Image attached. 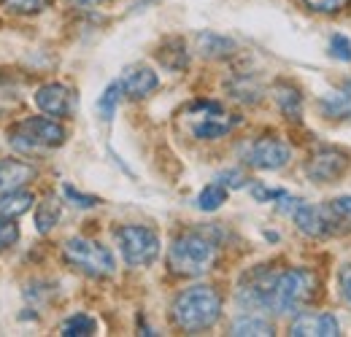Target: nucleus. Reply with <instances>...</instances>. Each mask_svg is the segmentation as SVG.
Returning <instances> with one entry per match:
<instances>
[{
    "label": "nucleus",
    "mask_w": 351,
    "mask_h": 337,
    "mask_svg": "<svg viewBox=\"0 0 351 337\" xmlns=\"http://www.w3.org/2000/svg\"><path fill=\"white\" fill-rule=\"evenodd\" d=\"M221 316V297L211 286H192L184 289L173 299V321L178 329L197 335L203 329H211Z\"/></svg>",
    "instance_id": "f257e3e1"
},
{
    "label": "nucleus",
    "mask_w": 351,
    "mask_h": 337,
    "mask_svg": "<svg viewBox=\"0 0 351 337\" xmlns=\"http://www.w3.org/2000/svg\"><path fill=\"white\" fill-rule=\"evenodd\" d=\"M217 262V243L206 238L203 232H186L178 235L168 251V264L176 275L184 278H197L208 273Z\"/></svg>",
    "instance_id": "f03ea898"
},
{
    "label": "nucleus",
    "mask_w": 351,
    "mask_h": 337,
    "mask_svg": "<svg viewBox=\"0 0 351 337\" xmlns=\"http://www.w3.org/2000/svg\"><path fill=\"white\" fill-rule=\"evenodd\" d=\"M65 127L49 116H30L8 132V143L16 151H41V149H57L65 143Z\"/></svg>",
    "instance_id": "7ed1b4c3"
},
{
    "label": "nucleus",
    "mask_w": 351,
    "mask_h": 337,
    "mask_svg": "<svg viewBox=\"0 0 351 337\" xmlns=\"http://www.w3.org/2000/svg\"><path fill=\"white\" fill-rule=\"evenodd\" d=\"M319 278L306 267H292L278 275L276 295H273V310L278 313H298L303 305H308L316 295Z\"/></svg>",
    "instance_id": "20e7f679"
},
{
    "label": "nucleus",
    "mask_w": 351,
    "mask_h": 337,
    "mask_svg": "<svg viewBox=\"0 0 351 337\" xmlns=\"http://www.w3.org/2000/svg\"><path fill=\"white\" fill-rule=\"evenodd\" d=\"M114 235H117L119 251L130 267H146L160 256V235L149 227L128 224V227H119Z\"/></svg>",
    "instance_id": "39448f33"
},
{
    "label": "nucleus",
    "mask_w": 351,
    "mask_h": 337,
    "mask_svg": "<svg viewBox=\"0 0 351 337\" xmlns=\"http://www.w3.org/2000/svg\"><path fill=\"white\" fill-rule=\"evenodd\" d=\"M65 259L76 270H82L84 275H92V278H106V275H114L117 270L111 251L87 238H71L65 243Z\"/></svg>",
    "instance_id": "423d86ee"
},
{
    "label": "nucleus",
    "mask_w": 351,
    "mask_h": 337,
    "mask_svg": "<svg viewBox=\"0 0 351 337\" xmlns=\"http://www.w3.org/2000/svg\"><path fill=\"white\" fill-rule=\"evenodd\" d=\"M189 129L200 140H217L238 125V116L227 114L219 103H195L189 108Z\"/></svg>",
    "instance_id": "0eeeda50"
},
{
    "label": "nucleus",
    "mask_w": 351,
    "mask_h": 337,
    "mask_svg": "<svg viewBox=\"0 0 351 337\" xmlns=\"http://www.w3.org/2000/svg\"><path fill=\"white\" fill-rule=\"evenodd\" d=\"M276 284H278V273L270 267H254L249 270L241 284H238V302L243 308H257V310H267L273 308V295H276Z\"/></svg>",
    "instance_id": "6e6552de"
},
{
    "label": "nucleus",
    "mask_w": 351,
    "mask_h": 337,
    "mask_svg": "<svg viewBox=\"0 0 351 337\" xmlns=\"http://www.w3.org/2000/svg\"><path fill=\"white\" fill-rule=\"evenodd\" d=\"M346 170H349V154L341 149H332V146L316 149L306 162V175L313 184H330V181L341 178Z\"/></svg>",
    "instance_id": "1a4fd4ad"
},
{
    "label": "nucleus",
    "mask_w": 351,
    "mask_h": 337,
    "mask_svg": "<svg viewBox=\"0 0 351 337\" xmlns=\"http://www.w3.org/2000/svg\"><path fill=\"white\" fill-rule=\"evenodd\" d=\"M289 157H292L289 146L284 140L273 138V135L257 138L246 149V165H252V168L257 170H281L289 162Z\"/></svg>",
    "instance_id": "9d476101"
},
{
    "label": "nucleus",
    "mask_w": 351,
    "mask_h": 337,
    "mask_svg": "<svg viewBox=\"0 0 351 337\" xmlns=\"http://www.w3.org/2000/svg\"><path fill=\"white\" fill-rule=\"evenodd\" d=\"M76 92L65 84H44L36 92V105L57 119H68L76 114Z\"/></svg>",
    "instance_id": "9b49d317"
},
{
    "label": "nucleus",
    "mask_w": 351,
    "mask_h": 337,
    "mask_svg": "<svg viewBox=\"0 0 351 337\" xmlns=\"http://www.w3.org/2000/svg\"><path fill=\"white\" fill-rule=\"evenodd\" d=\"M292 337H338L341 335V324L335 316L330 313H300L292 321Z\"/></svg>",
    "instance_id": "f8f14e48"
},
{
    "label": "nucleus",
    "mask_w": 351,
    "mask_h": 337,
    "mask_svg": "<svg viewBox=\"0 0 351 337\" xmlns=\"http://www.w3.org/2000/svg\"><path fill=\"white\" fill-rule=\"evenodd\" d=\"M36 178V168L22 160H0V195L22 189Z\"/></svg>",
    "instance_id": "ddd939ff"
},
{
    "label": "nucleus",
    "mask_w": 351,
    "mask_h": 337,
    "mask_svg": "<svg viewBox=\"0 0 351 337\" xmlns=\"http://www.w3.org/2000/svg\"><path fill=\"white\" fill-rule=\"evenodd\" d=\"M322 219L327 227V235H343L351 232V197H335L322 205Z\"/></svg>",
    "instance_id": "4468645a"
},
{
    "label": "nucleus",
    "mask_w": 351,
    "mask_h": 337,
    "mask_svg": "<svg viewBox=\"0 0 351 337\" xmlns=\"http://www.w3.org/2000/svg\"><path fill=\"white\" fill-rule=\"evenodd\" d=\"M119 84H122V89H125L128 97L141 100V97L152 95V92L160 86V79H157V73L149 71V68H130V71L119 79Z\"/></svg>",
    "instance_id": "2eb2a0df"
},
{
    "label": "nucleus",
    "mask_w": 351,
    "mask_h": 337,
    "mask_svg": "<svg viewBox=\"0 0 351 337\" xmlns=\"http://www.w3.org/2000/svg\"><path fill=\"white\" fill-rule=\"evenodd\" d=\"M319 108L327 119H351V79L335 92L324 95L319 100Z\"/></svg>",
    "instance_id": "dca6fc26"
},
{
    "label": "nucleus",
    "mask_w": 351,
    "mask_h": 337,
    "mask_svg": "<svg viewBox=\"0 0 351 337\" xmlns=\"http://www.w3.org/2000/svg\"><path fill=\"white\" fill-rule=\"evenodd\" d=\"M292 221L298 224V229L303 235H308V238H324L327 235V227H324V219H322V208H316V205L300 203L292 211Z\"/></svg>",
    "instance_id": "f3484780"
},
{
    "label": "nucleus",
    "mask_w": 351,
    "mask_h": 337,
    "mask_svg": "<svg viewBox=\"0 0 351 337\" xmlns=\"http://www.w3.org/2000/svg\"><path fill=\"white\" fill-rule=\"evenodd\" d=\"M33 203H36V197L25 189L5 192V195H0V219H16V216L30 211Z\"/></svg>",
    "instance_id": "a211bd4d"
},
{
    "label": "nucleus",
    "mask_w": 351,
    "mask_h": 337,
    "mask_svg": "<svg viewBox=\"0 0 351 337\" xmlns=\"http://www.w3.org/2000/svg\"><path fill=\"white\" fill-rule=\"evenodd\" d=\"M232 49H235V43L230 41V38H224V36H219V33L206 30V33H200V36H197V51H200L203 57H208V60L230 57V54H232Z\"/></svg>",
    "instance_id": "6ab92c4d"
},
{
    "label": "nucleus",
    "mask_w": 351,
    "mask_h": 337,
    "mask_svg": "<svg viewBox=\"0 0 351 337\" xmlns=\"http://www.w3.org/2000/svg\"><path fill=\"white\" fill-rule=\"evenodd\" d=\"M273 95H276V103H278V108H281V114L287 119H295L298 122L303 116V97H300V92L295 86L278 84L273 89Z\"/></svg>",
    "instance_id": "aec40b11"
},
{
    "label": "nucleus",
    "mask_w": 351,
    "mask_h": 337,
    "mask_svg": "<svg viewBox=\"0 0 351 337\" xmlns=\"http://www.w3.org/2000/svg\"><path fill=\"white\" fill-rule=\"evenodd\" d=\"M273 332H276L273 324L265 319H257V316H243V319L232 321V327H230L232 337H270Z\"/></svg>",
    "instance_id": "412c9836"
},
{
    "label": "nucleus",
    "mask_w": 351,
    "mask_h": 337,
    "mask_svg": "<svg viewBox=\"0 0 351 337\" xmlns=\"http://www.w3.org/2000/svg\"><path fill=\"white\" fill-rule=\"evenodd\" d=\"M60 213H62V203L54 195L44 197V203H38V208H36V229L44 232V235L51 232L60 221Z\"/></svg>",
    "instance_id": "4be33fe9"
},
{
    "label": "nucleus",
    "mask_w": 351,
    "mask_h": 337,
    "mask_svg": "<svg viewBox=\"0 0 351 337\" xmlns=\"http://www.w3.org/2000/svg\"><path fill=\"white\" fill-rule=\"evenodd\" d=\"M95 332H97V321L87 313H76V316L65 319L62 327H60V335L65 337H89Z\"/></svg>",
    "instance_id": "5701e85b"
},
{
    "label": "nucleus",
    "mask_w": 351,
    "mask_h": 337,
    "mask_svg": "<svg viewBox=\"0 0 351 337\" xmlns=\"http://www.w3.org/2000/svg\"><path fill=\"white\" fill-rule=\"evenodd\" d=\"M157 60L165 65V68H171V71H181V68H186V62H189V57H186V49H184V41H168L160 51H157Z\"/></svg>",
    "instance_id": "b1692460"
},
{
    "label": "nucleus",
    "mask_w": 351,
    "mask_h": 337,
    "mask_svg": "<svg viewBox=\"0 0 351 337\" xmlns=\"http://www.w3.org/2000/svg\"><path fill=\"white\" fill-rule=\"evenodd\" d=\"M224 203H227V186H224L221 181L208 184V186L197 195V208H200V211H206V213L219 211Z\"/></svg>",
    "instance_id": "393cba45"
},
{
    "label": "nucleus",
    "mask_w": 351,
    "mask_h": 337,
    "mask_svg": "<svg viewBox=\"0 0 351 337\" xmlns=\"http://www.w3.org/2000/svg\"><path fill=\"white\" fill-rule=\"evenodd\" d=\"M122 95H125V89H122L119 82H114V84L106 86V92H103V95H100V100H97V114L103 116V122H111V119H114V114H117V105H119Z\"/></svg>",
    "instance_id": "a878e982"
},
{
    "label": "nucleus",
    "mask_w": 351,
    "mask_h": 337,
    "mask_svg": "<svg viewBox=\"0 0 351 337\" xmlns=\"http://www.w3.org/2000/svg\"><path fill=\"white\" fill-rule=\"evenodd\" d=\"M227 86H230L232 97L241 100V103H257L260 100V86H257V82H252L249 76H238Z\"/></svg>",
    "instance_id": "bb28decb"
},
{
    "label": "nucleus",
    "mask_w": 351,
    "mask_h": 337,
    "mask_svg": "<svg viewBox=\"0 0 351 337\" xmlns=\"http://www.w3.org/2000/svg\"><path fill=\"white\" fill-rule=\"evenodd\" d=\"M8 11H14V14H25V16H30V14H41L46 5H49V0H0Z\"/></svg>",
    "instance_id": "cd10ccee"
},
{
    "label": "nucleus",
    "mask_w": 351,
    "mask_h": 337,
    "mask_svg": "<svg viewBox=\"0 0 351 337\" xmlns=\"http://www.w3.org/2000/svg\"><path fill=\"white\" fill-rule=\"evenodd\" d=\"M16 240H19V227L14 224V219H0V253L8 251Z\"/></svg>",
    "instance_id": "c85d7f7f"
},
{
    "label": "nucleus",
    "mask_w": 351,
    "mask_h": 337,
    "mask_svg": "<svg viewBox=\"0 0 351 337\" xmlns=\"http://www.w3.org/2000/svg\"><path fill=\"white\" fill-rule=\"evenodd\" d=\"M330 54L343 60V62H351V41L346 36H332L330 38Z\"/></svg>",
    "instance_id": "c756f323"
},
{
    "label": "nucleus",
    "mask_w": 351,
    "mask_h": 337,
    "mask_svg": "<svg viewBox=\"0 0 351 337\" xmlns=\"http://www.w3.org/2000/svg\"><path fill=\"white\" fill-rule=\"evenodd\" d=\"M62 192H65V197H68V200H73V205H76V208H95V205L100 203V200H97V197H92V195H82V192H76L71 184H65V186H62Z\"/></svg>",
    "instance_id": "7c9ffc66"
},
{
    "label": "nucleus",
    "mask_w": 351,
    "mask_h": 337,
    "mask_svg": "<svg viewBox=\"0 0 351 337\" xmlns=\"http://www.w3.org/2000/svg\"><path fill=\"white\" fill-rule=\"evenodd\" d=\"M308 8H313V11H319V14H338V11H343V5L349 3V0H303Z\"/></svg>",
    "instance_id": "2f4dec72"
},
{
    "label": "nucleus",
    "mask_w": 351,
    "mask_h": 337,
    "mask_svg": "<svg viewBox=\"0 0 351 337\" xmlns=\"http://www.w3.org/2000/svg\"><path fill=\"white\" fill-rule=\"evenodd\" d=\"M281 195H284L281 189H267L263 184H254V186H252V197H254L257 203H273V200H278Z\"/></svg>",
    "instance_id": "473e14b6"
},
{
    "label": "nucleus",
    "mask_w": 351,
    "mask_h": 337,
    "mask_svg": "<svg viewBox=\"0 0 351 337\" xmlns=\"http://www.w3.org/2000/svg\"><path fill=\"white\" fill-rule=\"evenodd\" d=\"M338 286H341L343 299L351 305V264H343V267L338 270Z\"/></svg>",
    "instance_id": "72a5a7b5"
},
{
    "label": "nucleus",
    "mask_w": 351,
    "mask_h": 337,
    "mask_svg": "<svg viewBox=\"0 0 351 337\" xmlns=\"http://www.w3.org/2000/svg\"><path fill=\"white\" fill-rule=\"evenodd\" d=\"M217 181H221L224 186H232V189H241L243 184H246V175L243 173H238V170H227V173H221Z\"/></svg>",
    "instance_id": "f704fd0d"
},
{
    "label": "nucleus",
    "mask_w": 351,
    "mask_h": 337,
    "mask_svg": "<svg viewBox=\"0 0 351 337\" xmlns=\"http://www.w3.org/2000/svg\"><path fill=\"white\" fill-rule=\"evenodd\" d=\"M79 5H100V3H108V0H73Z\"/></svg>",
    "instance_id": "c9c22d12"
}]
</instances>
